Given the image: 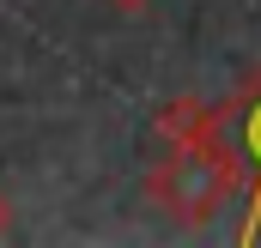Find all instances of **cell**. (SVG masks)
Returning a JSON list of instances; mask_svg holds the SVG:
<instances>
[{"mask_svg":"<svg viewBox=\"0 0 261 248\" xmlns=\"http://www.w3.org/2000/svg\"><path fill=\"white\" fill-rule=\"evenodd\" d=\"M152 194H158V206H164L170 218L200 224V218H213V212L225 206V194H231V164H225L219 151H176V158L158 164Z\"/></svg>","mask_w":261,"mask_h":248,"instance_id":"1","label":"cell"}]
</instances>
